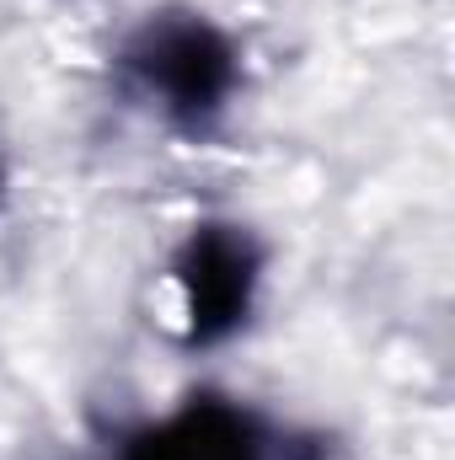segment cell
Masks as SVG:
<instances>
[{
  "mask_svg": "<svg viewBox=\"0 0 455 460\" xmlns=\"http://www.w3.org/2000/svg\"><path fill=\"white\" fill-rule=\"evenodd\" d=\"M129 65L183 118H210L236 81V54L210 22H150L129 49Z\"/></svg>",
  "mask_w": 455,
  "mask_h": 460,
  "instance_id": "obj_1",
  "label": "cell"
},
{
  "mask_svg": "<svg viewBox=\"0 0 455 460\" xmlns=\"http://www.w3.org/2000/svg\"><path fill=\"white\" fill-rule=\"evenodd\" d=\"M177 284H183V305H188V338L215 343L246 316L252 305V284H257V252L246 235L226 226L193 230V241L183 246L177 262Z\"/></svg>",
  "mask_w": 455,
  "mask_h": 460,
  "instance_id": "obj_2",
  "label": "cell"
},
{
  "mask_svg": "<svg viewBox=\"0 0 455 460\" xmlns=\"http://www.w3.org/2000/svg\"><path fill=\"white\" fill-rule=\"evenodd\" d=\"M123 460H263V445L236 407L193 402L177 418L145 429L123 450Z\"/></svg>",
  "mask_w": 455,
  "mask_h": 460,
  "instance_id": "obj_3",
  "label": "cell"
}]
</instances>
